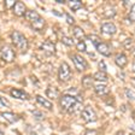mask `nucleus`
<instances>
[{
    "instance_id": "a211bd4d",
    "label": "nucleus",
    "mask_w": 135,
    "mask_h": 135,
    "mask_svg": "<svg viewBox=\"0 0 135 135\" xmlns=\"http://www.w3.org/2000/svg\"><path fill=\"white\" fill-rule=\"evenodd\" d=\"M93 79L98 82H107L109 81V75L106 73H103V71H97L93 75Z\"/></svg>"
},
{
    "instance_id": "9b49d317",
    "label": "nucleus",
    "mask_w": 135,
    "mask_h": 135,
    "mask_svg": "<svg viewBox=\"0 0 135 135\" xmlns=\"http://www.w3.org/2000/svg\"><path fill=\"white\" fill-rule=\"evenodd\" d=\"M36 101H37V104H40L42 107H45V109H48V110L53 109L52 101L46 99V98H44V97H41V95H36Z\"/></svg>"
},
{
    "instance_id": "6ab92c4d",
    "label": "nucleus",
    "mask_w": 135,
    "mask_h": 135,
    "mask_svg": "<svg viewBox=\"0 0 135 135\" xmlns=\"http://www.w3.org/2000/svg\"><path fill=\"white\" fill-rule=\"evenodd\" d=\"M93 81H94V79H93L92 76L86 75L82 77V86L84 88H90V87H93Z\"/></svg>"
},
{
    "instance_id": "0eeeda50",
    "label": "nucleus",
    "mask_w": 135,
    "mask_h": 135,
    "mask_svg": "<svg viewBox=\"0 0 135 135\" xmlns=\"http://www.w3.org/2000/svg\"><path fill=\"white\" fill-rule=\"evenodd\" d=\"M40 48H41L46 54H48V56H52V54L56 53V46H54V44L51 42L50 40H46V41L42 42Z\"/></svg>"
},
{
    "instance_id": "c85d7f7f",
    "label": "nucleus",
    "mask_w": 135,
    "mask_h": 135,
    "mask_svg": "<svg viewBox=\"0 0 135 135\" xmlns=\"http://www.w3.org/2000/svg\"><path fill=\"white\" fill-rule=\"evenodd\" d=\"M124 93H126L127 98L129 99L130 101H133V100H134V99H135V95H134V93H133V92H132V90H130V89H126V90H124Z\"/></svg>"
},
{
    "instance_id": "f257e3e1",
    "label": "nucleus",
    "mask_w": 135,
    "mask_h": 135,
    "mask_svg": "<svg viewBox=\"0 0 135 135\" xmlns=\"http://www.w3.org/2000/svg\"><path fill=\"white\" fill-rule=\"evenodd\" d=\"M11 39H12V44L18 50H22L23 52H25V51L28 50V40L25 39V36L21 31L13 30L11 34Z\"/></svg>"
},
{
    "instance_id": "4468645a",
    "label": "nucleus",
    "mask_w": 135,
    "mask_h": 135,
    "mask_svg": "<svg viewBox=\"0 0 135 135\" xmlns=\"http://www.w3.org/2000/svg\"><path fill=\"white\" fill-rule=\"evenodd\" d=\"M46 94H47V97L51 99V100H56V99L59 98V90L57 89L56 87H53V86H50V87L46 89Z\"/></svg>"
},
{
    "instance_id": "7c9ffc66",
    "label": "nucleus",
    "mask_w": 135,
    "mask_h": 135,
    "mask_svg": "<svg viewBox=\"0 0 135 135\" xmlns=\"http://www.w3.org/2000/svg\"><path fill=\"white\" fill-rule=\"evenodd\" d=\"M17 1H13V0H6L5 4H6V7L7 8H11V7H15Z\"/></svg>"
},
{
    "instance_id": "2f4dec72",
    "label": "nucleus",
    "mask_w": 135,
    "mask_h": 135,
    "mask_svg": "<svg viewBox=\"0 0 135 135\" xmlns=\"http://www.w3.org/2000/svg\"><path fill=\"white\" fill-rule=\"evenodd\" d=\"M132 44H133V40L132 39H127L126 41L123 42V46L126 48H130V47H132Z\"/></svg>"
},
{
    "instance_id": "f3484780",
    "label": "nucleus",
    "mask_w": 135,
    "mask_h": 135,
    "mask_svg": "<svg viewBox=\"0 0 135 135\" xmlns=\"http://www.w3.org/2000/svg\"><path fill=\"white\" fill-rule=\"evenodd\" d=\"M1 117H4L10 123H15V122H17L20 119V116L13 112H1Z\"/></svg>"
},
{
    "instance_id": "ddd939ff",
    "label": "nucleus",
    "mask_w": 135,
    "mask_h": 135,
    "mask_svg": "<svg viewBox=\"0 0 135 135\" xmlns=\"http://www.w3.org/2000/svg\"><path fill=\"white\" fill-rule=\"evenodd\" d=\"M94 92L99 97H105L106 94H109L110 90L105 84H97V86H94Z\"/></svg>"
},
{
    "instance_id": "473e14b6",
    "label": "nucleus",
    "mask_w": 135,
    "mask_h": 135,
    "mask_svg": "<svg viewBox=\"0 0 135 135\" xmlns=\"http://www.w3.org/2000/svg\"><path fill=\"white\" fill-rule=\"evenodd\" d=\"M84 135H98V132L94 129H88V130H86Z\"/></svg>"
},
{
    "instance_id": "4c0bfd02",
    "label": "nucleus",
    "mask_w": 135,
    "mask_h": 135,
    "mask_svg": "<svg viewBox=\"0 0 135 135\" xmlns=\"http://www.w3.org/2000/svg\"><path fill=\"white\" fill-rule=\"evenodd\" d=\"M132 84L133 86H135V79H132Z\"/></svg>"
},
{
    "instance_id": "cd10ccee",
    "label": "nucleus",
    "mask_w": 135,
    "mask_h": 135,
    "mask_svg": "<svg viewBox=\"0 0 135 135\" xmlns=\"http://www.w3.org/2000/svg\"><path fill=\"white\" fill-rule=\"evenodd\" d=\"M98 69H100L99 71H103V73H106V69H107V66H106V64H105V62L104 60H100V62L98 63Z\"/></svg>"
},
{
    "instance_id": "4be33fe9",
    "label": "nucleus",
    "mask_w": 135,
    "mask_h": 135,
    "mask_svg": "<svg viewBox=\"0 0 135 135\" xmlns=\"http://www.w3.org/2000/svg\"><path fill=\"white\" fill-rule=\"evenodd\" d=\"M73 34H74V37L77 40H82L84 37V31L80 27H75L73 29Z\"/></svg>"
},
{
    "instance_id": "ea45409f",
    "label": "nucleus",
    "mask_w": 135,
    "mask_h": 135,
    "mask_svg": "<svg viewBox=\"0 0 135 135\" xmlns=\"http://www.w3.org/2000/svg\"><path fill=\"white\" fill-rule=\"evenodd\" d=\"M133 56H134V58H135V48L133 50Z\"/></svg>"
},
{
    "instance_id": "a19ab883",
    "label": "nucleus",
    "mask_w": 135,
    "mask_h": 135,
    "mask_svg": "<svg viewBox=\"0 0 135 135\" xmlns=\"http://www.w3.org/2000/svg\"><path fill=\"white\" fill-rule=\"evenodd\" d=\"M128 135H135V133H129Z\"/></svg>"
},
{
    "instance_id": "e433bc0d",
    "label": "nucleus",
    "mask_w": 135,
    "mask_h": 135,
    "mask_svg": "<svg viewBox=\"0 0 135 135\" xmlns=\"http://www.w3.org/2000/svg\"><path fill=\"white\" fill-rule=\"evenodd\" d=\"M116 135H127V134L123 132V130H119V132H117V134Z\"/></svg>"
},
{
    "instance_id": "2eb2a0df",
    "label": "nucleus",
    "mask_w": 135,
    "mask_h": 135,
    "mask_svg": "<svg viewBox=\"0 0 135 135\" xmlns=\"http://www.w3.org/2000/svg\"><path fill=\"white\" fill-rule=\"evenodd\" d=\"M25 20L28 21V22H30V24L31 23H34L35 21H37L39 18H41L40 17V15L37 13L36 11H34V10H30V11H27V13H25Z\"/></svg>"
},
{
    "instance_id": "f03ea898",
    "label": "nucleus",
    "mask_w": 135,
    "mask_h": 135,
    "mask_svg": "<svg viewBox=\"0 0 135 135\" xmlns=\"http://www.w3.org/2000/svg\"><path fill=\"white\" fill-rule=\"evenodd\" d=\"M71 76H73V73H71V68L69 66V64L65 62H63L59 66V71H58V77L62 82H68L71 80Z\"/></svg>"
},
{
    "instance_id": "6e6552de",
    "label": "nucleus",
    "mask_w": 135,
    "mask_h": 135,
    "mask_svg": "<svg viewBox=\"0 0 135 135\" xmlns=\"http://www.w3.org/2000/svg\"><path fill=\"white\" fill-rule=\"evenodd\" d=\"M101 31L104 34H106V35H113V34H116V31H117V28H116V25L113 24V23L106 22L101 25Z\"/></svg>"
},
{
    "instance_id": "37998d69",
    "label": "nucleus",
    "mask_w": 135,
    "mask_h": 135,
    "mask_svg": "<svg viewBox=\"0 0 135 135\" xmlns=\"http://www.w3.org/2000/svg\"><path fill=\"white\" fill-rule=\"evenodd\" d=\"M31 135H36V134H35V133H33V134H31Z\"/></svg>"
},
{
    "instance_id": "412c9836",
    "label": "nucleus",
    "mask_w": 135,
    "mask_h": 135,
    "mask_svg": "<svg viewBox=\"0 0 135 135\" xmlns=\"http://www.w3.org/2000/svg\"><path fill=\"white\" fill-rule=\"evenodd\" d=\"M83 111V106H82V103H76L70 110H69V112L70 113H74V115H79V113H82Z\"/></svg>"
},
{
    "instance_id": "1a4fd4ad",
    "label": "nucleus",
    "mask_w": 135,
    "mask_h": 135,
    "mask_svg": "<svg viewBox=\"0 0 135 135\" xmlns=\"http://www.w3.org/2000/svg\"><path fill=\"white\" fill-rule=\"evenodd\" d=\"M13 13L18 17H22V16H25L27 13V7H25V4L22 3V1H17L16 5L13 7Z\"/></svg>"
},
{
    "instance_id": "a878e982",
    "label": "nucleus",
    "mask_w": 135,
    "mask_h": 135,
    "mask_svg": "<svg viewBox=\"0 0 135 135\" xmlns=\"http://www.w3.org/2000/svg\"><path fill=\"white\" fill-rule=\"evenodd\" d=\"M76 47H77V51H79V52H86V50H87V46H86L84 41H79L77 45H76Z\"/></svg>"
},
{
    "instance_id": "7ed1b4c3",
    "label": "nucleus",
    "mask_w": 135,
    "mask_h": 135,
    "mask_svg": "<svg viewBox=\"0 0 135 135\" xmlns=\"http://www.w3.org/2000/svg\"><path fill=\"white\" fill-rule=\"evenodd\" d=\"M76 103H77L76 98L73 95H70V94H65V95H63L62 98H60V100H59L60 106H62L64 110H66V111H69Z\"/></svg>"
},
{
    "instance_id": "bb28decb",
    "label": "nucleus",
    "mask_w": 135,
    "mask_h": 135,
    "mask_svg": "<svg viewBox=\"0 0 135 135\" xmlns=\"http://www.w3.org/2000/svg\"><path fill=\"white\" fill-rule=\"evenodd\" d=\"M116 15V11L113 7H107L106 11H105V16L107 17V18H111V17H113Z\"/></svg>"
},
{
    "instance_id": "5701e85b",
    "label": "nucleus",
    "mask_w": 135,
    "mask_h": 135,
    "mask_svg": "<svg viewBox=\"0 0 135 135\" xmlns=\"http://www.w3.org/2000/svg\"><path fill=\"white\" fill-rule=\"evenodd\" d=\"M69 7H70L73 11H77L79 8L82 7V3L79 1V0H71V1H69Z\"/></svg>"
},
{
    "instance_id": "9d476101",
    "label": "nucleus",
    "mask_w": 135,
    "mask_h": 135,
    "mask_svg": "<svg viewBox=\"0 0 135 135\" xmlns=\"http://www.w3.org/2000/svg\"><path fill=\"white\" fill-rule=\"evenodd\" d=\"M10 94H11L13 98H16V99H22V100H28L29 99V95L24 92V90L16 89V88H13V89L10 90Z\"/></svg>"
},
{
    "instance_id": "aec40b11",
    "label": "nucleus",
    "mask_w": 135,
    "mask_h": 135,
    "mask_svg": "<svg viewBox=\"0 0 135 135\" xmlns=\"http://www.w3.org/2000/svg\"><path fill=\"white\" fill-rule=\"evenodd\" d=\"M31 27H33V29H35V30H37V31L42 30L44 27H45V20H44V18H39L37 21L31 23Z\"/></svg>"
},
{
    "instance_id": "79ce46f5",
    "label": "nucleus",
    "mask_w": 135,
    "mask_h": 135,
    "mask_svg": "<svg viewBox=\"0 0 135 135\" xmlns=\"http://www.w3.org/2000/svg\"><path fill=\"white\" fill-rule=\"evenodd\" d=\"M0 135H4V132H1V130H0Z\"/></svg>"
},
{
    "instance_id": "dca6fc26",
    "label": "nucleus",
    "mask_w": 135,
    "mask_h": 135,
    "mask_svg": "<svg viewBox=\"0 0 135 135\" xmlns=\"http://www.w3.org/2000/svg\"><path fill=\"white\" fill-rule=\"evenodd\" d=\"M115 63L118 65L119 68H124L127 65V63H128V59H127V56L124 53H119L116 56L115 58Z\"/></svg>"
},
{
    "instance_id": "20e7f679",
    "label": "nucleus",
    "mask_w": 135,
    "mask_h": 135,
    "mask_svg": "<svg viewBox=\"0 0 135 135\" xmlns=\"http://www.w3.org/2000/svg\"><path fill=\"white\" fill-rule=\"evenodd\" d=\"M81 117L83 118V121L88 122V123H90V122H94L97 121V118H98V116H97V112L93 110V107L90 106H87L84 107L83 111H82L81 113Z\"/></svg>"
},
{
    "instance_id": "393cba45",
    "label": "nucleus",
    "mask_w": 135,
    "mask_h": 135,
    "mask_svg": "<svg viewBox=\"0 0 135 135\" xmlns=\"http://www.w3.org/2000/svg\"><path fill=\"white\" fill-rule=\"evenodd\" d=\"M62 42L64 44V45L69 46V47L74 45V40L71 39L70 36H63V37H62Z\"/></svg>"
},
{
    "instance_id": "f704fd0d",
    "label": "nucleus",
    "mask_w": 135,
    "mask_h": 135,
    "mask_svg": "<svg viewBox=\"0 0 135 135\" xmlns=\"http://www.w3.org/2000/svg\"><path fill=\"white\" fill-rule=\"evenodd\" d=\"M128 18H129V21H132V22H135V11H130Z\"/></svg>"
},
{
    "instance_id": "b1692460",
    "label": "nucleus",
    "mask_w": 135,
    "mask_h": 135,
    "mask_svg": "<svg viewBox=\"0 0 135 135\" xmlns=\"http://www.w3.org/2000/svg\"><path fill=\"white\" fill-rule=\"evenodd\" d=\"M88 39H89L90 41H92V44H93L94 46H95V47L101 42V41H100V37L97 36V35H93V34H92V35H88Z\"/></svg>"
},
{
    "instance_id": "c9c22d12",
    "label": "nucleus",
    "mask_w": 135,
    "mask_h": 135,
    "mask_svg": "<svg viewBox=\"0 0 135 135\" xmlns=\"http://www.w3.org/2000/svg\"><path fill=\"white\" fill-rule=\"evenodd\" d=\"M33 115H34V116H36L35 118H37V119H39V118H42V113H41V112H39V111H33Z\"/></svg>"
},
{
    "instance_id": "58836bf2",
    "label": "nucleus",
    "mask_w": 135,
    "mask_h": 135,
    "mask_svg": "<svg viewBox=\"0 0 135 135\" xmlns=\"http://www.w3.org/2000/svg\"><path fill=\"white\" fill-rule=\"evenodd\" d=\"M133 73H135V62H134V64H133Z\"/></svg>"
},
{
    "instance_id": "39448f33",
    "label": "nucleus",
    "mask_w": 135,
    "mask_h": 135,
    "mask_svg": "<svg viewBox=\"0 0 135 135\" xmlns=\"http://www.w3.org/2000/svg\"><path fill=\"white\" fill-rule=\"evenodd\" d=\"M71 58H73V62H74V64H75V68L79 71H83L87 69L88 63L86 62V59H84L83 57L79 56V54H73Z\"/></svg>"
},
{
    "instance_id": "423d86ee",
    "label": "nucleus",
    "mask_w": 135,
    "mask_h": 135,
    "mask_svg": "<svg viewBox=\"0 0 135 135\" xmlns=\"http://www.w3.org/2000/svg\"><path fill=\"white\" fill-rule=\"evenodd\" d=\"M1 56H3V59H5L6 62H12L15 57H16V54H15V51L11 46L5 45L1 47Z\"/></svg>"
},
{
    "instance_id": "c756f323",
    "label": "nucleus",
    "mask_w": 135,
    "mask_h": 135,
    "mask_svg": "<svg viewBox=\"0 0 135 135\" xmlns=\"http://www.w3.org/2000/svg\"><path fill=\"white\" fill-rule=\"evenodd\" d=\"M65 18H66V22H68V24H70V25L75 24V20H74V17L71 16V15H69V13H65Z\"/></svg>"
},
{
    "instance_id": "72a5a7b5",
    "label": "nucleus",
    "mask_w": 135,
    "mask_h": 135,
    "mask_svg": "<svg viewBox=\"0 0 135 135\" xmlns=\"http://www.w3.org/2000/svg\"><path fill=\"white\" fill-rule=\"evenodd\" d=\"M0 103H1V104H3V105H5V106H10V105H11V104H10V103H8V101L7 100H6V99L5 98H4V97H0Z\"/></svg>"
},
{
    "instance_id": "f8f14e48",
    "label": "nucleus",
    "mask_w": 135,
    "mask_h": 135,
    "mask_svg": "<svg viewBox=\"0 0 135 135\" xmlns=\"http://www.w3.org/2000/svg\"><path fill=\"white\" fill-rule=\"evenodd\" d=\"M97 50H98L99 53L103 54V56H105V57H109L110 54H111V51H110V46L107 45L106 42H100V44L97 46Z\"/></svg>"
}]
</instances>
